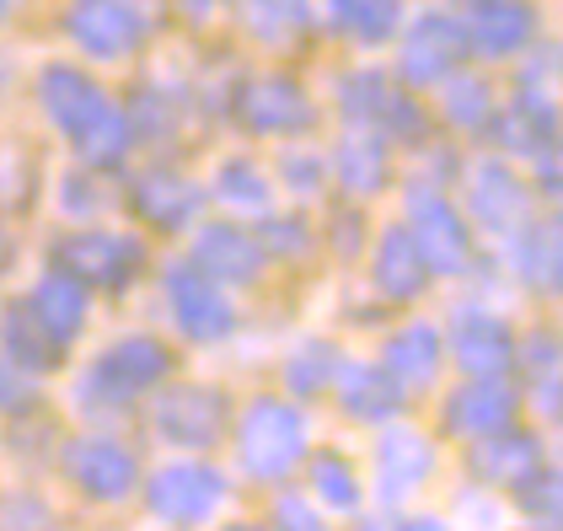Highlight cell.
Returning a JSON list of instances; mask_svg holds the SVG:
<instances>
[{
	"instance_id": "6da1fadb",
	"label": "cell",
	"mask_w": 563,
	"mask_h": 531,
	"mask_svg": "<svg viewBox=\"0 0 563 531\" xmlns=\"http://www.w3.org/2000/svg\"><path fill=\"white\" fill-rule=\"evenodd\" d=\"M38 102H44L48 124L65 134L87 167H119L124 151L134 145L124 108L108 102V91L76 65H44L38 76Z\"/></svg>"
},
{
	"instance_id": "7a4b0ae2",
	"label": "cell",
	"mask_w": 563,
	"mask_h": 531,
	"mask_svg": "<svg viewBox=\"0 0 563 531\" xmlns=\"http://www.w3.org/2000/svg\"><path fill=\"white\" fill-rule=\"evenodd\" d=\"M236 456H242V473H247V478L285 484L306 462L301 408H290L285 398H274V392L253 398L242 408V424H236Z\"/></svg>"
},
{
	"instance_id": "3957f363",
	"label": "cell",
	"mask_w": 563,
	"mask_h": 531,
	"mask_svg": "<svg viewBox=\"0 0 563 531\" xmlns=\"http://www.w3.org/2000/svg\"><path fill=\"white\" fill-rule=\"evenodd\" d=\"M173 370V354L162 350L156 339L130 333L113 350H102L91 359V370L81 376V402L108 413V408H130L134 398H145L151 387H162V376Z\"/></svg>"
},
{
	"instance_id": "277c9868",
	"label": "cell",
	"mask_w": 563,
	"mask_h": 531,
	"mask_svg": "<svg viewBox=\"0 0 563 531\" xmlns=\"http://www.w3.org/2000/svg\"><path fill=\"white\" fill-rule=\"evenodd\" d=\"M408 236L419 247V258L430 274H467L473 268V231L467 215L430 182H419L408 193Z\"/></svg>"
},
{
	"instance_id": "5b68a950",
	"label": "cell",
	"mask_w": 563,
	"mask_h": 531,
	"mask_svg": "<svg viewBox=\"0 0 563 531\" xmlns=\"http://www.w3.org/2000/svg\"><path fill=\"white\" fill-rule=\"evenodd\" d=\"M225 478L205 462H167L151 473L145 484V510L162 521V527H205L216 521L220 505H225Z\"/></svg>"
},
{
	"instance_id": "8992f818",
	"label": "cell",
	"mask_w": 563,
	"mask_h": 531,
	"mask_svg": "<svg viewBox=\"0 0 563 531\" xmlns=\"http://www.w3.org/2000/svg\"><path fill=\"white\" fill-rule=\"evenodd\" d=\"M54 264L76 274L81 285L97 290H124L134 274L145 268V242L124 236V231H76L54 242Z\"/></svg>"
},
{
	"instance_id": "52a82bcc",
	"label": "cell",
	"mask_w": 563,
	"mask_h": 531,
	"mask_svg": "<svg viewBox=\"0 0 563 531\" xmlns=\"http://www.w3.org/2000/svg\"><path fill=\"white\" fill-rule=\"evenodd\" d=\"M151 424L167 445H183V451H205L225 435L231 424V398L220 387H205V381H188V387H167L156 392V408H151Z\"/></svg>"
},
{
	"instance_id": "ba28073f",
	"label": "cell",
	"mask_w": 563,
	"mask_h": 531,
	"mask_svg": "<svg viewBox=\"0 0 563 531\" xmlns=\"http://www.w3.org/2000/svg\"><path fill=\"white\" fill-rule=\"evenodd\" d=\"M65 33L87 59H130L145 44V11L134 0H70Z\"/></svg>"
},
{
	"instance_id": "9c48e42d",
	"label": "cell",
	"mask_w": 563,
	"mask_h": 531,
	"mask_svg": "<svg viewBox=\"0 0 563 531\" xmlns=\"http://www.w3.org/2000/svg\"><path fill=\"white\" fill-rule=\"evenodd\" d=\"M167 307H173L177 333L188 344H225L236 333V307L225 301L220 279L199 274L194 264H183L167 274Z\"/></svg>"
},
{
	"instance_id": "30bf717a",
	"label": "cell",
	"mask_w": 563,
	"mask_h": 531,
	"mask_svg": "<svg viewBox=\"0 0 563 531\" xmlns=\"http://www.w3.org/2000/svg\"><path fill=\"white\" fill-rule=\"evenodd\" d=\"M65 478L97 505H119L140 484V462H134L130 445L113 441V435H76L65 445Z\"/></svg>"
},
{
	"instance_id": "8fae6325",
	"label": "cell",
	"mask_w": 563,
	"mask_h": 531,
	"mask_svg": "<svg viewBox=\"0 0 563 531\" xmlns=\"http://www.w3.org/2000/svg\"><path fill=\"white\" fill-rule=\"evenodd\" d=\"M467 54V38H462V22H451L445 11H424L413 16V27L402 33V48H397V76L408 87H440Z\"/></svg>"
},
{
	"instance_id": "7c38bea8",
	"label": "cell",
	"mask_w": 563,
	"mask_h": 531,
	"mask_svg": "<svg viewBox=\"0 0 563 531\" xmlns=\"http://www.w3.org/2000/svg\"><path fill=\"white\" fill-rule=\"evenodd\" d=\"M231 108H236V119H242L253 134H301L306 124L317 119V108H311L306 87L301 81H290V76H258V81H242L236 97H231Z\"/></svg>"
},
{
	"instance_id": "4fadbf2b",
	"label": "cell",
	"mask_w": 563,
	"mask_h": 531,
	"mask_svg": "<svg viewBox=\"0 0 563 531\" xmlns=\"http://www.w3.org/2000/svg\"><path fill=\"white\" fill-rule=\"evenodd\" d=\"M445 354H451L462 370H473V376H505L510 359H516V333H510V322L494 317V311L462 307L451 317V328H445Z\"/></svg>"
},
{
	"instance_id": "5bb4252c",
	"label": "cell",
	"mask_w": 563,
	"mask_h": 531,
	"mask_svg": "<svg viewBox=\"0 0 563 531\" xmlns=\"http://www.w3.org/2000/svg\"><path fill=\"white\" fill-rule=\"evenodd\" d=\"M462 38L477 59H516L537 38V11L526 0H467Z\"/></svg>"
},
{
	"instance_id": "9a60e30c",
	"label": "cell",
	"mask_w": 563,
	"mask_h": 531,
	"mask_svg": "<svg viewBox=\"0 0 563 531\" xmlns=\"http://www.w3.org/2000/svg\"><path fill=\"white\" fill-rule=\"evenodd\" d=\"M488 124H494L499 145L510 156L553 162V151H559V108H553V97H542L537 87H520L499 113H488Z\"/></svg>"
},
{
	"instance_id": "2e32d148",
	"label": "cell",
	"mask_w": 563,
	"mask_h": 531,
	"mask_svg": "<svg viewBox=\"0 0 563 531\" xmlns=\"http://www.w3.org/2000/svg\"><path fill=\"white\" fill-rule=\"evenodd\" d=\"M520 413V392L505 381V376H473L467 387H456L445 408H440V424L451 430V435H488V430H499V424H516Z\"/></svg>"
},
{
	"instance_id": "e0dca14e",
	"label": "cell",
	"mask_w": 563,
	"mask_h": 531,
	"mask_svg": "<svg viewBox=\"0 0 563 531\" xmlns=\"http://www.w3.org/2000/svg\"><path fill=\"white\" fill-rule=\"evenodd\" d=\"M467 210L483 231L494 236H516L520 225L531 221V193L505 162H477L473 167V193H467Z\"/></svg>"
},
{
	"instance_id": "ac0fdd59",
	"label": "cell",
	"mask_w": 563,
	"mask_h": 531,
	"mask_svg": "<svg viewBox=\"0 0 563 531\" xmlns=\"http://www.w3.org/2000/svg\"><path fill=\"white\" fill-rule=\"evenodd\" d=\"M467 467H473L477 484L494 488H516L526 473L542 467V441L531 430H516V424H499L488 435H477L473 451H467Z\"/></svg>"
},
{
	"instance_id": "d6986e66",
	"label": "cell",
	"mask_w": 563,
	"mask_h": 531,
	"mask_svg": "<svg viewBox=\"0 0 563 531\" xmlns=\"http://www.w3.org/2000/svg\"><path fill=\"white\" fill-rule=\"evenodd\" d=\"M263 242L242 225H205L194 236V268L210 274L220 285H253L263 274Z\"/></svg>"
},
{
	"instance_id": "ffe728a7",
	"label": "cell",
	"mask_w": 563,
	"mask_h": 531,
	"mask_svg": "<svg viewBox=\"0 0 563 531\" xmlns=\"http://www.w3.org/2000/svg\"><path fill=\"white\" fill-rule=\"evenodd\" d=\"M382 365H387V376L402 392H430L434 381H440V365H445L440 328H434V322H408V328L387 333Z\"/></svg>"
},
{
	"instance_id": "44dd1931",
	"label": "cell",
	"mask_w": 563,
	"mask_h": 531,
	"mask_svg": "<svg viewBox=\"0 0 563 531\" xmlns=\"http://www.w3.org/2000/svg\"><path fill=\"white\" fill-rule=\"evenodd\" d=\"M130 204L140 221H151L156 231H183V225L199 215V182H188L173 167H151V173L134 177Z\"/></svg>"
},
{
	"instance_id": "7402d4cb",
	"label": "cell",
	"mask_w": 563,
	"mask_h": 531,
	"mask_svg": "<svg viewBox=\"0 0 563 531\" xmlns=\"http://www.w3.org/2000/svg\"><path fill=\"white\" fill-rule=\"evenodd\" d=\"M333 392L349 419H360V424H391L408 402V392L387 376V365H339Z\"/></svg>"
},
{
	"instance_id": "603a6c76",
	"label": "cell",
	"mask_w": 563,
	"mask_h": 531,
	"mask_svg": "<svg viewBox=\"0 0 563 531\" xmlns=\"http://www.w3.org/2000/svg\"><path fill=\"white\" fill-rule=\"evenodd\" d=\"M333 173L344 182L354 199H365V193H382L391 177V145L382 130H371V124H349V134L333 145Z\"/></svg>"
},
{
	"instance_id": "cb8c5ba5",
	"label": "cell",
	"mask_w": 563,
	"mask_h": 531,
	"mask_svg": "<svg viewBox=\"0 0 563 531\" xmlns=\"http://www.w3.org/2000/svg\"><path fill=\"white\" fill-rule=\"evenodd\" d=\"M516 268L531 290L563 296V215H537L516 231Z\"/></svg>"
},
{
	"instance_id": "d4e9b609",
	"label": "cell",
	"mask_w": 563,
	"mask_h": 531,
	"mask_svg": "<svg viewBox=\"0 0 563 531\" xmlns=\"http://www.w3.org/2000/svg\"><path fill=\"white\" fill-rule=\"evenodd\" d=\"M510 365H520L537 413H542V419H563V339L559 333H548V328L526 333V344H516V359H510Z\"/></svg>"
},
{
	"instance_id": "484cf974",
	"label": "cell",
	"mask_w": 563,
	"mask_h": 531,
	"mask_svg": "<svg viewBox=\"0 0 563 531\" xmlns=\"http://www.w3.org/2000/svg\"><path fill=\"white\" fill-rule=\"evenodd\" d=\"M371 279H376V290L387 296V301H413L419 290H424V279H430V268L419 258V247H413V236H408V225H387L382 231V242H376V258H371Z\"/></svg>"
},
{
	"instance_id": "4316f807",
	"label": "cell",
	"mask_w": 563,
	"mask_h": 531,
	"mask_svg": "<svg viewBox=\"0 0 563 531\" xmlns=\"http://www.w3.org/2000/svg\"><path fill=\"white\" fill-rule=\"evenodd\" d=\"M27 307L38 311V322H44L48 333L59 339V344H70L81 328H87V285L76 279V274H65V268H48L44 279L33 285V296H27Z\"/></svg>"
},
{
	"instance_id": "83f0119b",
	"label": "cell",
	"mask_w": 563,
	"mask_h": 531,
	"mask_svg": "<svg viewBox=\"0 0 563 531\" xmlns=\"http://www.w3.org/2000/svg\"><path fill=\"white\" fill-rule=\"evenodd\" d=\"M376 473H382V484L387 488H419L430 484L434 473V441L424 430H408V424H391L382 430V441H376Z\"/></svg>"
},
{
	"instance_id": "f1b7e54d",
	"label": "cell",
	"mask_w": 563,
	"mask_h": 531,
	"mask_svg": "<svg viewBox=\"0 0 563 531\" xmlns=\"http://www.w3.org/2000/svg\"><path fill=\"white\" fill-rule=\"evenodd\" d=\"M0 354H11L22 370L38 376V370H54L65 359V344L38 322V311L27 307V301H11V307L0 311Z\"/></svg>"
},
{
	"instance_id": "f546056e",
	"label": "cell",
	"mask_w": 563,
	"mask_h": 531,
	"mask_svg": "<svg viewBox=\"0 0 563 531\" xmlns=\"http://www.w3.org/2000/svg\"><path fill=\"white\" fill-rule=\"evenodd\" d=\"M216 193L225 210H236V215H268L274 210V182L253 167V162H242V156H231V162H220L216 173Z\"/></svg>"
},
{
	"instance_id": "4dcf8cb0",
	"label": "cell",
	"mask_w": 563,
	"mask_h": 531,
	"mask_svg": "<svg viewBox=\"0 0 563 531\" xmlns=\"http://www.w3.org/2000/svg\"><path fill=\"white\" fill-rule=\"evenodd\" d=\"M236 22H242V33L263 48H290L296 33H301L296 0H236Z\"/></svg>"
},
{
	"instance_id": "1f68e13d",
	"label": "cell",
	"mask_w": 563,
	"mask_h": 531,
	"mask_svg": "<svg viewBox=\"0 0 563 531\" xmlns=\"http://www.w3.org/2000/svg\"><path fill=\"white\" fill-rule=\"evenodd\" d=\"M391 97H397V87H391L382 70H354V76H344V87H339V108H344L349 124H371V130H382Z\"/></svg>"
},
{
	"instance_id": "d6a6232c",
	"label": "cell",
	"mask_w": 563,
	"mask_h": 531,
	"mask_svg": "<svg viewBox=\"0 0 563 531\" xmlns=\"http://www.w3.org/2000/svg\"><path fill=\"white\" fill-rule=\"evenodd\" d=\"M333 376H339V350H333L328 339H306L301 350L285 359V387H290L296 398H317V392H328V387H333Z\"/></svg>"
},
{
	"instance_id": "836d02e7",
	"label": "cell",
	"mask_w": 563,
	"mask_h": 531,
	"mask_svg": "<svg viewBox=\"0 0 563 531\" xmlns=\"http://www.w3.org/2000/svg\"><path fill=\"white\" fill-rule=\"evenodd\" d=\"M311 494H317V505H328L339 516H354L365 505V484L344 456H317L311 462Z\"/></svg>"
},
{
	"instance_id": "e575fe53",
	"label": "cell",
	"mask_w": 563,
	"mask_h": 531,
	"mask_svg": "<svg viewBox=\"0 0 563 531\" xmlns=\"http://www.w3.org/2000/svg\"><path fill=\"white\" fill-rule=\"evenodd\" d=\"M124 119H130V134L134 140H145V145H156V140H173L177 134V97L167 87H140L134 91V102L124 108Z\"/></svg>"
},
{
	"instance_id": "d590c367",
	"label": "cell",
	"mask_w": 563,
	"mask_h": 531,
	"mask_svg": "<svg viewBox=\"0 0 563 531\" xmlns=\"http://www.w3.org/2000/svg\"><path fill=\"white\" fill-rule=\"evenodd\" d=\"M440 87H445V119H451L456 130H483V124H488L494 87H488L483 76H456V70H451Z\"/></svg>"
},
{
	"instance_id": "8d00e7d4",
	"label": "cell",
	"mask_w": 563,
	"mask_h": 531,
	"mask_svg": "<svg viewBox=\"0 0 563 531\" xmlns=\"http://www.w3.org/2000/svg\"><path fill=\"white\" fill-rule=\"evenodd\" d=\"M402 27V0H344V27L354 44H387L391 33Z\"/></svg>"
},
{
	"instance_id": "74e56055",
	"label": "cell",
	"mask_w": 563,
	"mask_h": 531,
	"mask_svg": "<svg viewBox=\"0 0 563 531\" xmlns=\"http://www.w3.org/2000/svg\"><path fill=\"white\" fill-rule=\"evenodd\" d=\"M516 499L526 521L537 527H563V467H537L516 484Z\"/></svg>"
},
{
	"instance_id": "f35d334b",
	"label": "cell",
	"mask_w": 563,
	"mask_h": 531,
	"mask_svg": "<svg viewBox=\"0 0 563 531\" xmlns=\"http://www.w3.org/2000/svg\"><path fill=\"white\" fill-rule=\"evenodd\" d=\"M258 242H263V253H285V258H296V264L311 253V231H306L296 215H285V221H279V215H263Z\"/></svg>"
},
{
	"instance_id": "ab89813d",
	"label": "cell",
	"mask_w": 563,
	"mask_h": 531,
	"mask_svg": "<svg viewBox=\"0 0 563 531\" xmlns=\"http://www.w3.org/2000/svg\"><path fill=\"white\" fill-rule=\"evenodd\" d=\"M279 173H285V188H296L301 199H311V193L328 188V156H317V151H290V156L279 162Z\"/></svg>"
},
{
	"instance_id": "60d3db41",
	"label": "cell",
	"mask_w": 563,
	"mask_h": 531,
	"mask_svg": "<svg viewBox=\"0 0 563 531\" xmlns=\"http://www.w3.org/2000/svg\"><path fill=\"white\" fill-rule=\"evenodd\" d=\"M33 370H22L11 354H0V408L5 413H22V408H33Z\"/></svg>"
},
{
	"instance_id": "b9f144b4",
	"label": "cell",
	"mask_w": 563,
	"mask_h": 531,
	"mask_svg": "<svg viewBox=\"0 0 563 531\" xmlns=\"http://www.w3.org/2000/svg\"><path fill=\"white\" fill-rule=\"evenodd\" d=\"M301 33H339L344 27V0H296Z\"/></svg>"
},
{
	"instance_id": "7bdbcfd3",
	"label": "cell",
	"mask_w": 563,
	"mask_h": 531,
	"mask_svg": "<svg viewBox=\"0 0 563 531\" xmlns=\"http://www.w3.org/2000/svg\"><path fill=\"white\" fill-rule=\"evenodd\" d=\"M59 199H65V210H70V215H97V210H102V193H97L91 173H70V177H65Z\"/></svg>"
},
{
	"instance_id": "ee69618b",
	"label": "cell",
	"mask_w": 563,
	"mask_h": 531,
	"mask_svg": "<svg viewBox=\"0 0 563 531\" xmlns=\"http://www.w3.org/2000/svg\"><path fill=\"white\" fill-rule=\"evenodd\" d=\"M0 510H11V516H0L5 527H44V521H48L44 499H5Z\"/></svg>"
},
{
	"instance_id": "f6af8a7d",
	"label": "cell",
	"mask_w": 563,
	"mask_h": 531,
	"mask_svg": "<svg viewBox=\"0 0 563 531\" xmlns=\"http://www.w3.org/2000/svg\"><path fill=\"white\" fill-rule=\"evenodd\" d=\"M274 521H279V527H322V516H317L306 499H279Z\"/></svg>"
},
{
	"instance_id": "bcb514c9",
	"label": "cell",
	"mask_w": 563,
	"mask_h": 531,
	"mask_svg": "<svg viewBox=\"0 0 563 531\" xmlns=\"http://www.w3.org/2000/svg\"><path fill=\"white\" fill-rule=\"evenodd\" d=\"M354 236H360V215H344V231H339V253H354Z\"/></svg>"
},
{
	"instance_id": "7dc6e473",
	"label": "cell",
	"mask_w": 563,
	"mask_h": 531,
	"mask_svg": "<svg viewBox=\"0 0 563 531\" xmlns=\"http://www.w3.org/2000/svg\"><path fill=\"white\" fill-rule=\"evenodd\" d=\"M183 5V16H194V22H205L210 11H216V0H177Z\"/></svg>"
},
{
	"instance_id": "c3c4849f",
	"label": "cell",
	"mask_w": 563,
	"mask_h": 531,
	"mask_svg": "<svg viewBox=\"0 0 563 531\" xmlns=\"http://www.w3.org/2000/svg\"><path fill=\"white\" fill-rule=\"evenodd\" d=\"M5 16H11V0H0V27H5Z\"/></svg>"
},
{
	"instance_id": "681fc988",
	"label": "cell",
	"mask_w": 563,
	"mask_h": 531,
	"mask_svg": "<svg viewBox=\"0 0 563 531\" xmlns=\"http://www.w3.org/2000/svg\"><path fill=\"white\" fill-rule=\"evenodd\" d=\"M559 59H563V54H559Z\"/></svg>"
}]
</instances>
